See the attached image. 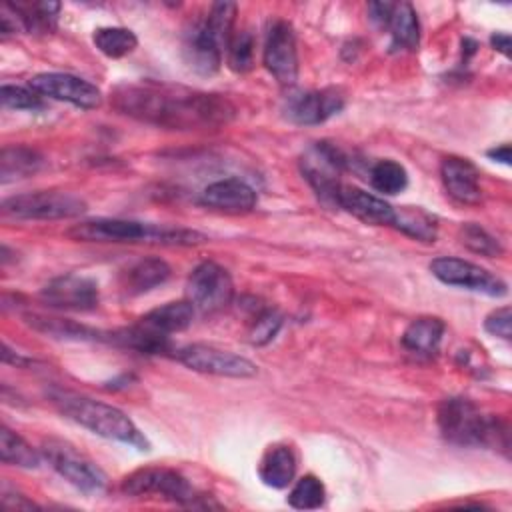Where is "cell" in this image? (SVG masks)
Returning a JSON list of instances; mask_svg holds the SVG:
<instances>
[{
	"mask_svg": "<svg viewBox=\"0 0 512 512\" xmlns=\"http://www.w3.org/2000/svg\"><path fill=\"white\" fill-rule=\"evenodd\" d=\"M112 102L126 116L170 130L218 128L234 118V106L220 94L158 82L122 84Z\"/></svg>",
	"mask_w": 512,
	"mask_h": 512,
	"instance_id": "1",
	"label": "cell"
},
{
	"mask_svg": "<svg viewBox=\"0 0 512 512\" xmlns=\"http://www.w3.org/2000/svg\"><path fill=\"white\" fill-rule=\"evenodd\" d=\"M438 426L452 444L508 450L506 424L466 398H446L438 408Z\"/></svg>",
	"mask_w": 512,
	"mask_h": 512,
	"instance_id": "2",
	"label": "cell"
},
{
	"mask_svg": "<svg viewBox=\"0 0 512 512\" xmlns=\"http://www.w3.org/2000/svg\"><path fill=\"white\" fill-rule=\"evenodd\" d=\"M52 402L66 418L102 438L134 446L138 450H148L150 446L144 434L136 428V424L116 406L68 392L54 394Z\"/></svg>",
	"mask_w": 512,
	"mask_h": 512,
	"instance_id": "3",
	"label": "cell"
},
{
	"mask_svg": "<svg viewBox=\"0 0 512 512\" xmlns=\"http://www.w3.org/2000/svg\"><path fill=\"white\" fill-rule=\"evenodd\" d=\"M236 4L216 2L208 14L192 24L184 40V56L198 74H214L222 62V50L232 38Z\"/></svg>",
	"mask_w": 512,
	"mask_h": 512,
	"instance_id": "4",
	"label": "cell"
},
{
	"mask_svg": "<svg viewBox=\"0 0 512 512\" xmlns=\"http://www.w3.org/2000/svg\"><path fill=\"white\" fill-rule=\"evenodd\" d=\"M122 492L128 496H158L170 502H176L180 506H218L210 504L204 494L196 492L190 482L176 470L172 468H162V466H148L134 470L122 480Z\"/></svg>",
	"mask_w": 512,
	"mask_h": 512,
	"instance_id": "5",
	"label": "cell"
},
{
	"mask_svg": "<svg viewBox=\"0 0 512 512\" xmlns=\"http://www.w3.org/2000/svg\"><path fill=\"white\" fill-rule=\"evenodd\" d=\"M86 212V202L72 192L40 190L10 196L2 202V214L16 220H66Z\"/></svg>",
	"mask_w": 512,
	"mask_h": 512,
	"instance_id": "6",
	"label": "cell"
},
{
	"mask_svg": "<svg viewBox=\"0 0 512 512\" xmlns=\"http://www.w3.org/2000/svg\"><path fill=\"white\" fill-rule=\"evenodd\" d=\"M346 168V156L330 142L312 144L300 158V170L306 182L316 192L318 200L328 206H338L342 190V172Z\"/></svg>",
	"mask_w": 512,
	"mask_h": 512,
	"instance_id": "7",
	"label": "cell"
},
{
	"mask_svg": "<svg viewBox=\"0 0 512 512\" xmlns=\"http://www.w3.org/2000/svg\"><path fill=\"white\" fill-rule=\"evenodd\" d=\"M42 454L48 464L72 486L86 494H98L106 486V474L90 458L80 454L72 444L64 440H46Z\"/></svg>",
	"mask_w": 512,
	"mask_h": 512,
	"instance_id": "8",
	"label": "cell"
},
{
	"mask_svg": "<svg viewBox=\"0 0 512 512\" xmlns=\"http://www.w3.org/2000/svg\"><path fill=\"white\" fill-rule=\"evenodd\" d=\"M186 300L204 314H212L230 304L234 296V284L226 268L216 262L198 264L186 282Z\"/></svg>",
	"mask_w": 512,
	"mask_h": 512,
	"instance_id": "9",
	"label": "cell"
},
{
	"mask_svg": "<svg viewBox=\"0 0 512 512\" xmlns=\"http://www.w3.org/2000/svg\"><path fill=\"white\" fill-rule=\"evenodd\" d=\"M430 272L444 284L460 286V288L480 292V294H486V296L500 298L508 292L504 280H500L498 276H494L486 268H482L474 262L462 260V258L440 256V258L430 262Z\"/></svg>",
	"mask_w": 512,
	"mask_h": 512,
	"instance_id": "10",
	"label": "cell"
},
{
	"mask_svg": "<svg viewBox=\"0 0 512 512\" xmlns=\"http://www.w3.org/2000/svg\"><path fill=\"white\" fill-rule=\"evenodd\" d=\"M160 228L120 218H94L74 224L66 236L78 242H156Z\"/></svg>",
	"mask_w": 512,
	"mask_h": 512,
	"instance_id": "11",
	"label": "cell"
},
{
	"mask_svg": "<svg viewBox=\"0 0 512 512\" xmlns=\"http://www.w3.org/2000/svg\"><path fill=\"white\" fill-rule=\"evenodd\" d=\"M176 358L204 374H214V376H226V378H250L258 372L256 364H252L248 358L234 354L230 350H222L216 346L208 344H190L184 346L176 352Z\"/></svg>",
	"mask_w": 512,
	"mask_h": 512,
	"instance_id": "12",
	"label": "cell"
},
{
	"mask_svg": "<svg viewBox=\"0 0 512 512\" xmlns=\"http://www.w3.org/2000/svg\"><path fill=\"white\" fill-rule=\"evenodd\" d=\"M30 88L40 96L70 102L84 110H92L102 104L100 88L74 74L42 72L30 80Z\"/></svg>",
	"mask_w": 512,
	"mask_h": 512,
	"instance_id": "13",
	"label": "cell"
},
{
	"mask_svg": "<svg viewBox=\"0 0 512 512\" xmlns=\"http://www.w3.org/2000/svg\"><path fill=\"white\" fill-rule=\"evenodd\" d=\"M40 298L46 306L58 310H74V312H88L98 306L100 292L98 284L92 278L78 276V274H64L52 278L42 290Z\"/></svg>",
	"mask_w": 512,
	"mask_h": 512,
	"instance_id": "14",
	"label": "cell"
},
{
	"mask_svg": "<svg viewBox=\"0 0 512 512\" xmlns=\"http://www.w3.org/2000/svg\"><path fill=\"white\" fill-rule=\"evenodd\" d=\"M264 66L282 86H292L298 78L296 38L292 26L284 20H276L266 34Z\"/></svg>",
	"mask_w": 512,
	"mask_h": 512,
	"instance_id": "15",
	"label": "cell"
},
{
	"mask_svg": "<svg viewBox=\"0 0 512 512\" xmlns=\"http://www.w3.org/2000/svg\"><path fill=\"white\" fill-rule=\"evenodd\" d=\"M344 108V96L336 88L292 92L284 100V116L300 126H312L326 122Z\"/></svg>",
	"mask_w": 512,
	"mask_h": 512,
	"instance_id": "16",
	"label": "cell"
},
{
	"mask_svg": "<svg viewBox=\"0 0 512 512\" xmlns=\"http://www.w3.org/2000/svg\"><path fill=\"white\" fill-rule=\"evenodd\" d=\"M440 176L450 198L460 204H480V172L468 158L446 156L440 164Z\"/></svg>",
	"mask_w": 512,
	"mask_h": 512,
	"instance_id": "17",
	"label": "cell"
},
{
	"mask_svg": "<svg viewBox=\"0 0 512 512\" xmlns=\"http://www.w3.org/2000/svg\"><path fill=\"white\" fill-rule=\"evenodd\" d=\"M256 192L240 178H224L208 184L202 192V202L210 208L228 214H246L256 206Z\"/></svg>",
	"mask_w": 512,
	"mask_h": 512,
	"instance_id": "18",
	"label": "cell"
},
{
	"mask_svg": "<svg viewBox=\"0 0 512 512\" xmlns=\"http://www.w3.org/2000/svg\"><path fill=\"white\" fill-rule=\"evenodd\" d=\"M338 206L362 220L364 224L392 226L394 222V206L356 186H342Z\"/></svg>",
	"mask_w": 512,
	"mask_h": 512,
	"instance_id": "19",
	"label": "cell"
},
{
	"mask_svg": "<svg viewBox=\"0 0 512 512\" xmlns=\"http://www.w3.org/2000/svg\"><path fill=\"white\" fill-rule=\"evenodd\" d=\"M170 278V266L162 258H140L120 272V288L126 296H140Z\"/></svg>",
	"mask_w": 512,
	"mask_h": 512,
	"instance_id": "20",
	"label": "cell"
},
{
	"mask_svg": "<svg viewBox=\"0 0 512 512\" xmlns=\"http://www.w3.org/2000/svg\"><path fill=\"white\" fill-rule=\"evenodd\" d=\"M444 322L436 316H422L412 320L404 334L402 346L418 356H432L438 352L442 336H444Z\"/></svg>",
	"mask_w": 512,
	"mask_h": 512,
	"instance_id": "21",
	"label": "cell"
},
{
	"mask_svg": "<svg viewBox=\"0 0 512 512\" xmlns=\"http://www.w3.org/2000/svg\"><path fill=\"white\" fill-rule=\"evenodd\" d=\"M106 340L124 348H132L142 354H166L170 352V338L144 322H138L130 328H120L106 332Z\"/></svg>",
	"mask_w": 512,
	"mask_h": 512,
	"instance_id": "22",
	"label": "cell"
},
{
	"mask_svg": "<svg viewBox=\"0 0 512 512\" xmlns=\"http://www.w3.org/2000/svg\"><path fill=\"white\" fill-rule=\"evenodd\" d=\"M260 480L270 488H286L296 476V456L284 444L270 446L258 466Z\"/></svg>",
	"mask_w": 512,
	"mask_h": 512,
	"instance_id": "23",
	"label": "cell"
},
{
	"mask_svg": "<svg viewBox=\"0 0 512 512\" xmlns=\"http://www.w3.org/2000/svg\"><path fill=\"white\" fill-rule=\"evenodd\" d=\"M194 306L190 300H176V302H166L154 310H150L148 314H144L140 318V322H144L146 326L170 336L174 332H182L186 330L192 320H194Z\"/></svg>",
	"mask_w": 512,
	"mask_h": 512,
	"instance_id": "24",
	"label": "cell"
},
{
	"mask_svg": "<svg viewBox=\"0 0 512 512\" xmlns=\"http://www.w3.org/2000/svg\"><path fill=\"white\" fill-rule=\"evenodd\" d=\"M386 28L392 36V48L396 50H416L420 40V26L416 10L410 2L394 4Z\"/></svg>",
	"mask_w": 512,
	"mask_h": 512,
	"instance_id": "25",
	"label": "cell"
},
{
	"mask_svg": "<svg viewBox=\"0 0 512 512\" xmlns=\"http://www.w3.org/2000/svg\"><path fill=\"white\" fill-rule=\"evenodd\" d=\"M26 322L52 338H62V340H106V332L88 328L84 324H76L72 320H62L54 316H42V314H28Z\"/></svg>",
	"mask_w": 512,
	"mask_h": 512,
	"instance_id": "26",
	"label": "cell"
},
{
	"mask_svg": "<svg viewBox=\"0 0 512 512\" xmlns=\"http://www.w3.org/2000/svg\"><path fill=\"white\" fill-rule=\"evenodd\" d=\"M40 166H42V156L36 150L26 146L4 148L0 154V178L4 184L26 178L38 172Z\"/></svg>",
	"mask_w": 512,
	"mask_h": 512,
	"instance_id": "27",
	"label": "cell"
},
{
	"mask_svg": "<svg viewBox=\"0 0 512 512\" xmlns=\"http://www.w3.org/2000/svg\"><path fill=\"white\" fill-rule=\"evenodd\" d=\"M392 226L422 242H434L438 228L436 218L420 206H402L400 210L394 208Z\"/></svg>",
	"mask_w": 512,
	"mask_h": 512,
	"instance_id": "28",
	"label": "cell"
},
{
	"mask_svg": "<svg viewBox=\"0 0 512 512\" xmlns=\"http://www.w3.org/2000/svg\"><path fill=\"white\" fill-rule=\"evenodd\" d=\"M24 32H50L56 26L58 2H34V4H10Z\"/></svg>",
	"mask_w": 512,
	"mask_h": 512,
	"instance_id": "29",
	"label": "cell"
},
{
	"mask_svg": "<svg viewBox=\"0 0 512 512\" xmlns=\"http://www.w3.org/2000/svg\"><path fill=\"white\" fill-rule=\"evenodd\" d=\"M0 458L4 464L20 468H38L40 454L16 432L2 426L0 430Z\"/></svg>",
	"mask_w": 512,
	"mask_h": 512,
	"instance_id": "30",
	"label": "cell"
},
{
	"mask_svg": "<svg viewBox=\"0 0 512 512\" xmlns=\"http://www.w3.org/2000/svg\"><path fill=\"white\" fill-rule=\"evenodd\" d=\"M96 48L108 56V58H122L138 46V38L132 30L122 28V26H102L94 30L92 36Z\"/></svg>",
	"mask_w": 512,
	"mask_h": 512,
	"instance_id": "31",
	"label": "cell"
},
{
	"mask_svg": "<svg viewBox=\"0 0 512 512\" xmlns=\"http://www.w3.org/2000/svg\"><path fill=\"white\" fill-rule=\"evenodd\" d=\"M370 184L382 194H398L408 184L406 168L396 160H378L370 168Z\"/></svg>",
	"mask_w": 512,
	"mask_h": 512,
	"instance_id": "32",
	"label": "cell"
},
{
	"mask_svg": "<svg viewBox=\"0 0 512 512\" xmlns=\"http://www.w3.org/2000/svg\"><path fill=\"white\" fill-rule=\"evenodd\" d=\"M324 498H326V490L320 478H316L314 474H306L290 490L288 504L298 510H314L324 504Z\"/></svg>",
	"mask_w": 512,
	"mask_h": 512,
	"instance_id": "33",
	"label": "cell"
},
{
	"mask_svg": "<svg viewBox=\"0 0 512 512\" xmlns=\"http://www.w3.org/2000/svg\"><path fill=\"white\" fill-rule=\"evenodd\" d=\"M458 236H460V242L468 248V250H472V252H476V254H482V256H500L504 250H502V244L492 236V234H488L482 226H478V224H464L462 228H460V232H458Z\"/></svg>",
	"mask_w": 512,
	"mask_h": 512,
	"instance_id": "34",
	"label": "cell"
},
{
	"mask_svg": "<svg viewBox=\"0 0 512 512\" xmlns=\"http://www.w3.org/2000/svg\"><path fill=\"white\" fill-rule=\"evenodd\" d=\"M254 64V38L250 32H240L228 42V66L234 72H248Z\"/></svg>",
	"mask_w": 512,
	"mask_h": 512,
	"instance_id": "35",
	"label": "cell"
},
{
	"mask_svg": "<svg viewBox=\"0 0 512 512\" xmlns=\"http://www.w3.org/2000/svg\"><path fill=\"white\" fill-rule=\"evenodd\" d=\"M0 100L4 108H12V110H40L44 106L42 96L38 92H34L32 88L12 86V84L2 86Z\"/></svg>",
	"mask_w": 512,
	"mask_h": 512,
	"instance_id": "36",
	"label": "cell"
},
{
	"mask_svg": "<svg viewBox=\"0 0 512 512\" xmlns=\"http://www.w3.org/2000/svg\"><path fill=\"white\" fill-rule=\"evenodd\" d=\"M280 326H282V316L276 310L272 308L262 310L260 314H256L250 326V342L256 346L268 344L278 334Z\"/></svg>",
	"mask_w": 512,
	"mask_h": 512,
	"instance_id": "37",
	"label": "cell"
},
{
	"mask_svg": "<svg viewBox=\"0 0 512 512\" xmlns=\"http://www.w3.org/2000/svg\"><path fill=\"white\" fill-rule=\"evenodd\" d=\"M484 330L502 340H510L512 338V310L508 306H502V308H496L494 312H490L484 320Z\"/></svg>",
	"mask_w": 512,
	"mask_h": 512,
	"instance_id": "38",
	"label": "cell"
},
{
	"mask_svg": "<svg viewBox=\"0 0 512 512\" xmlns=\"http://www.w3.org/2000/svg\"><path fill=\"white\" fill-rule=\"evenodd\" d=\"M392 8H394V2H372V4H368L370 20L376 22L380 28H386V22L390 18Z\"/></svg>",
	"mask_w": 512,
	"mask_h": 512,
	"instance_id": "39",
	"label": "cell"
},
{
	"mask_svg": "<svg viewBox=\"0 0 512 512\" xmlns=\"http://www.w3.org/2000/svg\"><path fill=\"white\" fill-rule=\"evenodd\" d=\"M2 360H4L6 364H14V366H30V364H34V360H30V358H26V356H22V354L12 352L6 342L2 344Z\"/></svg>",
	"mask_w": 512,
	"mask_h": 512,
	"instance_id": "40",
	"label": "cell"
},
{
	"mask_svg": "<svg viewBox=\"0 0 512 512\" xmlns=\"http://www.w3.org/2000/svg\"><path fill=\"white\" fill-rule=\"evenodd\" d=\"M490 44H492V48H494L496 52L504 54L506 58L510 56V36H508L506 32H496V34H492Z\"/></svg>",
	"mask_w": 512,
	"mask_h": 512,
	"instance_id": "41",
	"label": "cell"
},
{
	"mask_svg": "<svg viewBox=\"0 0 512 512\" xmlns=\"http://www.w3.org/2000/svg\"><path fill=\"white\" fill-rule=\"evenodd\" d=\"M488 156H490L492 160L502 162V164H510V146H508V144H502V146H498V148H492V150H488Z\"/></svg>",
	"mask_w": 512,
	"mask_h": 512,
	"instance_id": "42",
	"label": "cell"
}]
</instances>
